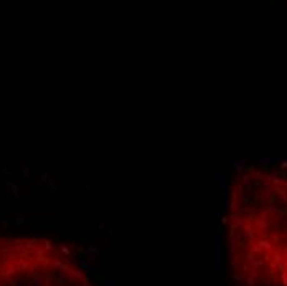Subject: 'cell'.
<instances>
[{"label":"cell","mask_w":287,"mask_h":286,"mask_svg":"<svg viewBox=\"0 0 287 286\" xmlns=\"http://www.w3.org/2000/svg\"><path fill=\"white\" fill-rule=\"evenodd\" d=\"M228 248L243 286H287V176L248 169L230 190Z\"/></svg>","instance_id":"1"},{"label":"cell","mask_w":287,"mask_h":286,"mask_svg":"<svg viewBox=\"0 0 287 286\" xmlns=\"http://www.w3.org/2000/svg\"><path fill=\"white\" fill-rule=\"evenodd\" d=\"M0 286H96L56 240L0 233Z\"/></svg>","instance_id":"2"}]
</instances>
